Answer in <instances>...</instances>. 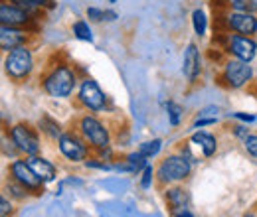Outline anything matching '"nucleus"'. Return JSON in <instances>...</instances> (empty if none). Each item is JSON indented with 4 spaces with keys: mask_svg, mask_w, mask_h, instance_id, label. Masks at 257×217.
I'll use <instances>...</instances> for the list:
<instances>
[{
    "mask_svg": "<svg viewBox=\"0 0 257 217\" xmlns=\"http://www.w3.org/2000/svg\"><path fill=\"white\" fill-rule=\"evenodd\" d=\"M34 69V56L26 46L6 52L4 71L12 81H24Z\"/></svg>",
    "mask_w": 257,
    "mask_h": 217,
    "instance_id": "nucleus-1",
    "label": "nucleus"
},
{
    "mask_svg": "<svg viewBox=\"0 0 257 217\" xmlns=\"http://www.w3.org/2000/svg\"><path fill=\"white\" fill-rule=\"evenodd\" d=\"M75 87V73L73 69H69L67 65L54 67L46 77H44V89L46 93L58 99L69 97Z\"/></svg>",
    "mask_w": 257,
    "mask_h": 217,
    "instance_id": "nucleus-2",
    "label": "nucleus"
},
{
    "mask_svg": "<svg viewBox=\"0 0 257 217\" xmlns=\"http://www.w3.org/2000/svg\"><path fill=\"white\" fill-rule=\"evenodd\" d=\"M157 174L161 182H178L190 174V164L182 156H168L161 162Z\"/></svg>",
    "mask_w": 257,
    "mask_h": 217,
    "instance_id": "nucleus-3",
    "label": "nucleus"
},
{
    "mask_svg": "<svg viewBox=\"0 0 257 217\" xmlns=\"http://www.w3.org/2000/svg\"><path fill=\"white\" fill-rule=\"evenodd\" d=\"M251 75H253V71H251V67L247 65V62H241V60L235 58V60H229V62L224 65V75H222V79L225 81L227 87L239 89V87H243L245 83H249Z\"/></svg>",
    "mask_w": 257,
    "mask_h": 217,
    "instance_id": "nucleus-4",
    "label": "nucleus"
},
{
    "mask_svg": "<svg viewBox=\"0 0 257 217\" xmlns=\"http://www.w3.org/2000/svg\"><path fill=\"white\" fill-rule=\"evenodd\" d=\"M10 138H12V142L16 144V148L22 150V152H26V154L36 156L38 150H40V140H38V136L34 134L32 128L26 126V124H16V126H12Z\"/></svg>",
    "mask_w": 257,
    "mask_h": 217,
    "instance_id": "nucleus-5",
    "label": "nucleus"
},
{
    "mask_svg": "<svg viewBox=\"0 0 257 217\" xmlns=\"http://www.w3.org/2000/svg\"><path fill=\"white\" fill-rule=\"evenodd\" d=\"M227 52H229L233 58L249 63L255 58L257 44H255V40H251L249 36L233 34V36H229V40H227Z\"/></svg>",
    "mask_w": 257,
    "mask_h": 217,
    "instance_id": "nucleus-6",
    "label": "nucleus"
},
{
    "mask_svg": "<svg viewBox=\"0 0 257 217\" xmlns=\"http://www.w3.org/2000/svg\"><path fill=\"white\" fill-rule=\"evenodd\" d=\"M225 26L235 34L241 36H251L257 32V18L253 12H243V10H233L225 16Z\"/></svg>",
    "mask_w": 257,
    "mask_h": 217,
    "instance_id": "nucleus-7",
    "label": "nucleus"
},
{
    "mask_svg": "<svg viewBox=\"0 0 257 217\" xmlns=\"http://www.w3.org/2000/svg\"><path fill=\"white\" fill-rule=\"evenodd\" d=\"M79 128H81L85 140H89L97 148H105L109 144V132L95 117H83L79 123Z\"/></svg>",
    "mask_w": 257,
    "mask_h": 217,
    "instance_id": "nucleus-8",
    "label": "nucleus"
},
{
    "mask_svg": "<svg viewBox=\"0 0 257 217\" xmlns=\"http://www.w3.org/2000/svg\"><path fill=\"white\" fill-rule=\"evenodd\" d=\"M0 22L2 26H24L30 22V12L16 2L4 0L0 4Z\"/></svg>",
    "mask_w": 257,
    "mask_h": 217,
    "instance_id": "nucleus-9",
    "label": "nucleus"
},
{
    "mask_svg": "<svg viewBox=\"0 0 257 217\" xmlns=\"http://www.w3.org/2000/svg\"><path fill=\"white\" fill-rule=\"evenodd\" d=\"M79 101H81L89 111H101V109L105 107L107 97H105V93L99 89L97 81H93V79H85L83 85H81V89H79Z\"/></svg>",
    "mask_w": 257,
    "mask_h": 217,
    "instance_id": "nucleus-10",
    "label": "nucleus"
},
{
    "mask_svg": "<svg viewBox=\"0 0 257 217\" xmlns=\"http://www.w3.org/2000/svg\"><path fill=\"white\" fill-rule=\"evenodd\" d=\"M10 172H12V176H14L16 182H20L22 186H26L28 189H32V191H38V189L42 187V184H44V182L36 176V172L30 168V164L24 162V160H16V162L10 166Z\"/></svg>",
    "mask_w": 257,
    "mask_h": 217,
    "instance_id": "nucleus-11",
    "label": "nucleus"
},
{
    "mask_svg": "<svg viewBox=\"0 0 257 217\" xmlns=\"http://www.w3.org/2000/svg\"><path fill=\"white\" fill-rule=\"evenodd\" d=\"M60 150L71 162H81L87 156V146L73 134H62L60 136Z\"/></svg>",
    "mask_w": 257,
    "mask_h": 217,
    "instance_id": "nucleus-12",
    "label": "nucleus"
},
{
    "mask_svg": "<svg viewBox=\"0 0 257 217\" xmlns=\"http://www.w3.org/2000/svg\"><path fill=\"white\" fill-rule=\"evenodd\" d=\"M28 42V34L24 30H18L16 26H2L0 30V46L4 52L16 50L20 46H26Z\"/></svg>",
    "mask_w": 257,
    "mask_h": 217,
    "instance_id": "nucleus-13",
    "label": "nucleus"
},
{
    "mask_svg": "<svg viewBox=\"0 0 257 217\" xmlns=\"http://www.w3.org/2000/svg\"><path fill=\"white\" fill-rule=\"evenodd\" d=\"M200 71H202V65H200V52H198L196 44H190V46L186 48V54H184L182 73H184V77H186L190 83H194V81L198 79Z\"/></svg>",
    "mask_w": 257,
    "mask_h": 217,
    "instance_id": "nucleus-14",
    "label": "nucleus"
},
{
    "mask_svg": "<svg viewBox=\"0 0 257 217\" xmlns=\"http://www.w3.org/2000/svg\"><path fill=\"white\" fill-rule=\"evenodd\" d=\"M30 164L36 176L42 180V182H52L56 178V166L52 162H48L46 158H40V156H30V160H26Z\"/></svg>",
    "mask_w": 257,
    "mask_h": 217,
    "instance_id": "nucleus-15",
    "label": "nucleus"
},
{
    "mask_svg": "<svg viewBox=\"0 0 257 217\" xmlns=\"http://www.w3.org/2000/svg\"><path fill=\"white\" fill-rule=\"evenodd\" d=\"M192 142L202 148L204 156H212L216 152V146H218L216 144V138L212 134H208V132H196L192 136Z\"/></svg>",
    "mask_w": 257,
    "mask_h": 217,
    "instance_id": "nucleus-16",
    "label": "nucleus"
},
{
    "mask_svg": "<svg viewBox=\"0 0 257 217\" xmlns=\"http://www.w3.org/2000/svg\"><path fill=\"white\" fill-rule=\"evenodd\" d=\"M166 199H168V205H170L172 209H180V207L186 205V193H184V189H180V187L168 189Z\"/></svg>",
    "mask_w": 257,
    "mask_h": 217,
    "instance_id": "nucleus-17",
    "label": "nucleus"
},
{
    "mask_svg": "<svg viewBox=\"0 0 257 217\" xmlns=\"http://www.w3.org/2000/svg\"><path fill=\"white\" fill-rule=\"evenodd\" d=\"M192 24L196 36H206V28H208V20H206V14L202 10H194L192 12Z\"/></svg>",
    "mask_w": 257,
    "mask_h": 217,
    "instance_id": "nucleus-18",
    "label": "nucleus"
},
{
    "mask_svg": "<svg viewBox=\"0 0 257 217\" xmlns=\"http://www.w3.org/2000/svg\"><path fill=\"white\" fill-rule=\"evenodd\" d=\"M73 34H75V38H77V40L93 42L91 28H89V24H87V22H83V20H79V22H75V24H73Z\"/></svg>",
    "mask_w": 257,
    "mask_h": 217,
    "instance_id": "nucleus-19",
    "label": "nucleus"
},
{
    "mask_svg": "<svg viewBox=\"0 0 257 217\" xmlns=\"http://www.w3.org/2000/svg\"><path fill=\"white\" fill-rule=\"evenodd\" d=\"M216 113H218V109H214V107L204 109V111L200 113V117L194 121V128H198V126H206V124H214L216 123Z\"/></svg>",
    "mask_w": 257,
    "mask_h": 217,
    "instance_id": "nucleus-20",
    "label": "nucleus"
},
{
    "mask_svg": "<svg viewBox=\"0 0 257 217\" xmlns=\"http://www.w3.org/2000/svg\"><path fill=\"white\" fill-rule=\"evenodd\" d=\"M87 16H89V20H93V22H101V20H115L117 18V14L115 12H105V10H101V8H95V6H91V8H87Z\"/></svg>",
    "mask_w": 257,
    "mask_h": 217,
    "instance_id": "nucleus-21",
    "label": "nucleus"
},
{
    "mask_svg": "<svg viewBox=\"0 0 257 217\" xmlns=\"http://www.w3.org/2000/svg\"><path fill=\"white\" fill-rule=\"evenodd\" d=\"M145 166H147V156L143 154V152H135V154L128 156L127 170H131V172H139V170L145 168Z\"/></svg>",
    "mask_w": 257,
    "mask_h": 217,
    "instance_id": "nucleus-22",
    "label": "nucleus"
},
{
    "mask_svg": "<svg viewBox=\"0 0 257 217\" xmlns=\"http://www.w3.org/2000/svg\"><path fill=\"white\" fill-rule=\"evenodd\" d=\"M161 140L159 138H155L153 142H145V144H141V148H139V152H143V154L147 156V158H153V156L157 154L159 150H161Z\"/></svg>",
    "mask_w": 257,
    "mask_h": 217,
    "instance_id": "nucleus-23",
    "label": "nucleus"
},
{
    "mask_svg": "<svg viewBox=\"0 0 257 217\" xmlns=\"http://www.w3.org/2000/svg\"><path fill=\"white\" fill-rule=\"evenodd\" d=\"M166 111H168V117H170V124H172V126H176V124L180 123V113H182V107L170 101V103H166Z\"/></svg>",
    "mask_w": 257,
    "mask_h": 217,
    "instance_id": "nucleus-24",
    "label": "nucleus"
},
{
    "mask_svg": "<svg viewBox=\"0 0 257 217\" xmlns=\"http://www.w3.org/2000/svg\"><path fill=\"white\" fill-rule=\"evenodd\" d=\"M8 189L12 191V195H14V197L24 199V197H26V189H28V187L22 186L20 182H16V184H8Z\"/></svg>",
    "mask_w": 257,
    "mask_h": 217,
    "instance_id": "nucleus-25",
    "label": "nucleus"
},
{
    "mask_svg": "<svg viewBox=\"0 0 257 217\" xmlns=\"http://www.w3.org/2000/svg\"><path fill=\"white\" fill-rule=\"evenodd\" d=\"M40 124H42V126H48V128H46V132H48V134H52L54 138L62 136V134H60V126H58V124H54V123H50L48 119H44V121H42Z\"/></svg>",
    "mask_w": 257,
    "mask_h": 217,
    "instance_id": "nucleus-26",
    "label": "nucleus"
},
{
    "mask_svg": "<svg viewBox=\"0 0 257 217\" xmlns=\"http://www.w3.org/2000/svg\"><path fill=\"white\" fill-rule=\"evenodd\" d=\"M151 182H153V166H145V172H143V180H141V186L147 187L151 186Z\"/></svg>",
    "mask_w": 257,
    "mask_h": 217,
    "instance_id": "nucleus-27",
    "label": "nucleus"
},
{
    "mask_svg": "<svg viewBox=\"0 0 257 217\" xmlns=\"http://www.w3.org/2000/svg\"><path fill=\"white\" fill-rule=\"evenodd\" d=\"M243 144H245V148H247L249 154L257 156V136H245Z\"/></svg>",
    "mask_w": 257,
    "mask_h": 217,
    "instance_id": "nucleus-28",
    "label": "nucleus"
},
{
    "mask_svg": "<svg viewBox=\"0 0 257 217\" xmlns=\"http://www.w3.org/2000/svg\"><path fill=\"white\" fill-rule=\"evenodd\" d=\"M0 207H2V209H0V217H8L10 213H12V205L8 203V199H6V197H2V199H0Z\"/></svg>",
    "mask_w": 257,
    "mask_h": 217,
    "instance_id": "nucleus-29",
    "label": "nucleus"
},
{
    "mask_svg": "<svg viewBox=\"0 0 257 217\" xmlns=\"http://www.w3.org/2000/svg\"><path fill=\"white\" fill-rule=\"evenodd\" d=\"M16 2H22V4H28V6H44L50 0H16Z\"/></svg>",
    "mask_w": 257,
    "mask_h": 217,
    "instance_id": "nucleus-30",
    "label": "nucleus"
},
{
    "mask_svg": "<svg viewBox=\"0 0 257 217\" xmlns=\"http://www.w3.org/2000/svg\"><path fill=\"white\" fill-rule=\"evenodd\" d=\"M237 119H243V121L251 123V121H253V115H243V113H237Z\"/></svg>",
    "mask_w": 257,
    "mask_h": 217,
    "instance_id": "nucleus-31",
    "label": "nucleus"
},
{
    "mask_svg": "<svg viewBox=\"0 0 257 217\" xmlns=\"http://www.w3.org/2000/svg\"><path fill=\"white\" fill-rule=\"evenodd\" d=\"M176 217H194V215L190 213V211H180V213H178Z\"/></svg>",
    "mask_w": 257,
    "mask_h": 217,
    "instance_id": "nucleus-32",
    "label": "nucleus"
},
{
    "mask_svg": "<svg viewBox=\"0 0 257 217\" xmlns=\"http://www.w3.org/2000/svg\"><path fill=\"white\" fill-rule=\"evenodd\" d=\"M225 2H229V4H231V2H235V0H225Z\"/></svg>",
    "mask_w": 257,
    "mask_h": 217,
    "instance_id": "nucleus-33",
    "label": "nucleus"
},
{
    "mask_svg": "<svg viewBox=\"0 0 257 217\" xmlns=\"http://www.w3.org/2000/svg\"><path fill=\"white\" fill-rule=\"evenodd\" d=\"M109 2H117V0H109Z\"/></svg>",
    "mask_w": 257,
    "mask_h": 217,
    "instance_id": "nucleus-34",
    "label": "nucleus"
},
{
    "mask_svg": "<svg viewBox=\"0 0 257 217\" xmlns=\"http://www.w3.org/2000/svg\"><path fill=\"white\" fill-rule=\"evenodd\" d=\"M245 217H253V215H245Z\"/></svg>",
    "mask_w": 257,
    "mask_h": 217,
    "instance_id": "nucleus-35",
    "label": "nucleus"
}]
</instances>
